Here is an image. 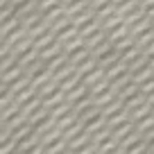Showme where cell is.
I'll list each match as a JSON object with an SVG mask.
<instances>
[{
  "label": "cell",
  "instance_id": "cell-2",
  "mask_svg": "<svg viewBox=\"0 0 154 154\" xmlns=\"http://www.w3.org/2000/svg\"><path fill=\"white\" fill-rule=\"evenodd\" d=\"M84 86H86V84H82V86H77V88H75V91H72V93H70V95H68V102H75V100H77V97L82 95V93H84V91H86V88H84Z\"/></svg>",
  "mask_w": 154,
  "mask_h": 154
},
{
  "label": "cell",
  "instance_id": "cell-3",
  "mask_svg": "<svg viewBox=\"0 0 154 154\" xmlns=\"http://www.w3.org/2000/svg\"><path fill=\"white\" fill-rule=\"evenodd\" d=\"M106 84H109V79H106V77H104L102 82H97V84H95V88H93V93H95V95H97V93H100V91H104V88H106Z\"/></svg>",
  "mask_w": 154,
  "mask_h": 154
},
{
  "label": "cell",
  "instance_id": "cell-1",
  "mask_svg": "<svg viewBox=\"0 0 154 154\" xmlns=\"http://www.w3.org/2000/svg\"><path fill=\"white\" fill-rule=\"evenodd\" d=\"M100 75H102V68H95V70H93L91 75H86V79H84V84H95L97 79H100Z\"/></svg>",
  "mask_w": 154,
  "mask_h": 154
}]
</instances>
